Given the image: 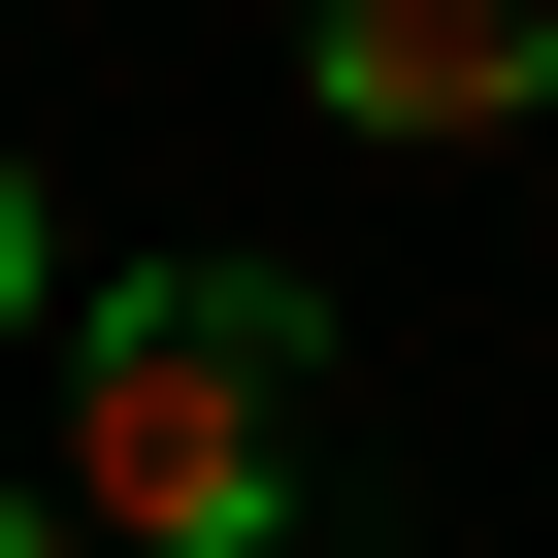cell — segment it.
Listing matches in <instances>:
<instances>
[{"instance_id": "obj_1", "label": "cell", "mask_w": 558, "mask_h": 558, "mask_svg": "<svg viewBox=\"0 0 558 558\" xmlns=\"http://www.w3.org/2000/svg\"><path fill=\"white\" fill-rule=\"evenodd\" d=\"M296 362H329L296 263H132V296H66V525L99 558H296Z\"/></svg>"}, {"instance_id": "obj_2", "label": "cell", "mask_w": 558, "mask_h": 558, "mask_svg": "<svg viewBox=\"0 0 558 558\" xmlns=\"http://www.w3.org/2000/svg\"><path fill=\"white\" fill-rule=\"evenodd\" d=\"M296 66H329V132L460 165V132H525V99H558V0H296Z\"/></svg>"}, {"instance_id": "obj_3", "label": "cell", "mask_w": 558, "mask_h": 558, "mask_svg": "<svg viewBox=\"0 0 558 558\" xmlns=\"http://www.w3.org/2000/svg\"><path fill=\"white\" fill-rule=\"evenodd\" d=\"M34 263H66V230H34V165H0V329H66V296H34Z\"/></svg>"}, {"instance_id": "obj_5", "label": "cell", "mask_w": 558, "mask_h": 558, "mask_svg": "<svg viewBox=\"0 0 558 558\" xmlns=\"http://www.w3.org/2000/svg\"><path fill=\"white\" fill-rule=\"evenodd\" d=\"M296 558H329V525H296Z\"/></svg>"}, {"instance_id": "obj_4", "label": "cell", "mask_w": 558, "mask_h": 558, "mask_svg": "<svg viewBox=\"0 0 558 558\" xmlns=\"http://www.w3.org/2000/svg\"><path fill=\"white\" fill-rule=\"evenodd\" d=\"M0 558H99V525H0Z\"/></svg>"}]
</instances>
